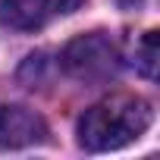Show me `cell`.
I'll return each mask as SVG.
<instances>
[{"mask_svg": "<svg viewBox=\"0 0 160 160\" xmlns=\"http://www.w3.org/2000/svg\"><path fill=\"white\" fill-rule=\"evenodd\" d=\"M44 3H47L50 13H75L85 0H44Z\"/></svg>", "mask_w": 160, "mask_h": 160, "instance_id": "8992f818", "label": "cell"}, {"mask_svg": "<svg viewBox=\"0 0 160 160\" xmlns=\"http://www.w3.org/2000/svg\"><path fill=\"white\" fill-rule=\"evenodd\" d=\"M154 110L144 98L135 94H113L85 110L78 119V141L88 151H116L138 141L151 129Z\"/></svg>", "mask_w": 160, "mask_h": 160, "instance_id": "6da1fadb", "label": "cell"}, {"mask_svg": "<svg viewBox=\"0 0 160 160\" xmlns=\"http://www.w3.org/2000/svg\"><path fill=\"white\" fill-rule=\"evenodd\" d=\"M63 66L78 82H104L116 72L119 53H116V44L104 32H91V35H78L75 41L66 44Z\"/></svg>", "mask_w": 160, "mask_h": 160, "instance_id": "7a4b0ae2", "label": "cell"}, {"mask_svg": "<svg viewBox=\"0 0 160 160\" xmlns=\"http://www.w3.org/2000/svg\"><path fill=\"white\" fill-rule=\"evenodd\" d=\"M157 57H160V50H157V32H148L141 38V44H138V60H135V66L141 69V75H148V78L157 75Z\"/></svg>", "mask_w": 160, "mask_h": 160, "instance_id": "5b68a950", "label": "cell"}, {"mask_svg": "<svg viewBox=\"0 0 160 160\" xmlns=\"http://www.w3.org/2000/svg\"><path fill=\"white\" fill-rule=\"evenodd\" d=\"M47 13L50 10L44 0H0V19L13 28H22V32L44 25Z\"/></svg>", "mask_w": 160, "mask_h": 160, "instance_id": "277c9868", "label": "cell"}, {"mask_svg": "<svg viewBox=\"0 0 160 160\" xmlns=\"http://www.w3.org/2000/svg\"><path fill=\"white\" fill-rule=\"evenodd\" d=\"M47 138V126L38 113L16 104H0V148H28Z\"/></svg>", "mask_w": 160, "mask_h": 160, "instance_id": "3957f363", "label": "cell"}]
</instances>
